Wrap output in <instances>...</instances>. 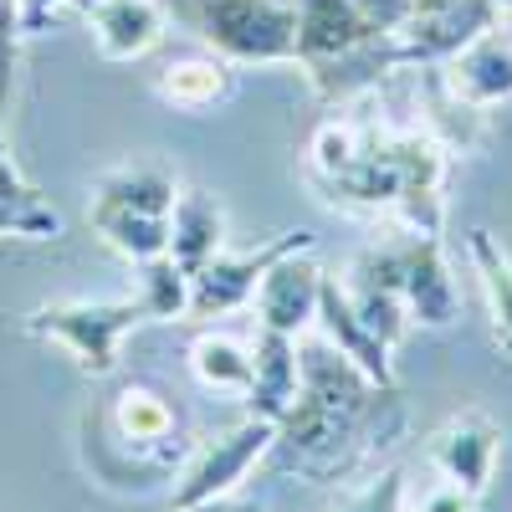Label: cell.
Here are the masks:
<instances>
[{
    "label": "cell",
    "mask_w": 512,
    "mask_h": 512,
    "mask_svg": "<svg viewBox=\"0 0 512 512\" xmlns=\"http://www.w3.org/2000/svg\"><path fill=\"white\" fill-rule=\"evenodd\" d=\"M272 441H277V425L262 420V415H246L241 425H231L226 436L205 441L200 451H190V461L175 472V492H169V507L185 512V507H200V502L231 497V492L246 482L251 466L272 456Z\"/></svg>",
    "instance_id": "cell-8"
},
{
    "label": "cell",
    "mask_w": 512,
    "mask_h": 512,
    "mask_svg": "<svg viewBox=\"0 0 512 512\" xmlns=\"http://www.w3.org/2000/svg\"><path fill=\"white\" fill-rule=\"evenodd\" d=\"M139 287L134 297L144 303L149 323H175V318H190V272L175 262V256H154V262H139Z\"/></svg>",
    "instance_id": "cell-26"
},
{
    "label": "cell",
    "mask_w": 512,
    "mask_h": 512,
    "mask_svg": "<svg viewBox=\"0 0 512 512\" xmlns=\"http://www.w3.org/2000/svg\"><path fill=\"white\" fill-rule=\"evenodd\" d=\"M62 11H88V0H21V36L52 31Z\"/></svg>",
    "instance_id": "cell-29"
},
{
    "label": "cell",
    "mask_w": 512,
    "mask_h": 512,
    "mask_svg": "<svg viewBox=\"0 0 512 512\" xmlns=\"http://www.w3.org/2000/svg\"><path fill=\"white\" fill-rule=\"evenodd\" d=\"M297 400L277 420L272 466L282 477L333 487L369 472L379 451L405 436V405L395 390L374 384L354 359H344L328 338H297Z\"/></svg>",
    "instance_id": "cell-1"
},
{
    "label": "cell",
    "mask_w": 512,
    "mask_h": 512,
    "mask_svg": "<svg viewBox=\"0 0 512 512\" xmlns=\"http://www.w3.org/2000/svg\"><path fill=\"white\" fill-rule=\"evenodd\" d=\"M221 251H226V205L210 190H180L175 210H169V256L195 277Z\"/></svg>",
    "instance_id": "cell-20"
},
{
    "label": "cell",
    "mask_w": 512,
    "mask_h": 512,
    "mask_svg": "<svg viewBox=\"0 0 512 512\" xmlns=\"http://www.w3.org/2000/svg\"><path fill=\"white\" fill-rule=\"evenodd\" d=\"M297 11V67L323 103H354L374 93L395 67L390 31H379L354 0H292Z\"/></svg>",
    "instance_id": "cell-4"
},
{
    "label": "cell",
    "mask_w": 512,
    "mask_h": 512,
    "mask_svg": "<svg viewBox=\"0 0 512 512\" xmlns=\"http://www.w3.org/2000/svg\"><path fill=\"white\" fill-rule=\"evenodd\" d=\"M318 328H323V338L344 354V359H354L374 384H384V390H395V349L384 344V338L354 313V303H349V292H344V282L338 277H323V292H318Z\"/></svg>",
    "instance_id": "cell-15"
},
{
    "label": "cell",
    "mask_w": 512,
    "mask_h": 512,
    "mask_svg": "<svg viewBox=\"0 0 512 512\" xmlns=\"http://www.w3.org/2000/svg\"><path fill=\"white\" fill-rule=\"evenodd\" d=\"M139 323H149L144 303L134 292L128 297H62V303H41L21 318V333L41 338V344H62L82 374H113L118 369V344L123 333H134Z\"/></svg>",
    "instance_id": "cell-5"
},
{
    "label": "cell",
    "mask_w": 512,
    "mask_h": 512,
    "mask_svg": "<svg viewBox=\"0 0 512 512\" xmlns=\"http://www.w3.org/2000/svg\"><path fill=\"white\" fill-rule=\"evenodd\" d=\"M415 77H420L415 108L425 113V118H420L425 134H431L446 154H477V149H487V139H492L487 113L472 108V103L451 88L446 67H415Z\"/></svg>",
    "instance_id": "cell-14"
},
{
    "label": "cell",
    "mask_w": 512,
    "mask_h": 512,
    "mask_svg": "<svg viewBox=\"0 0 512 512\" xmlns=\"http://www.w3.org/2000/svg\"><path fill=\"white\" fill-rule=\"evenodd\" d=\"M466 256H472V272L482 282L497 349L512 354V256H507V246L492 231H472V236H466Z\"/></svg>",
    "instance_id": "cell-24"
},
{
    "label": "cell",
    "mask_w": 512,
    "mask_h": 512,
    "mask_svg": "<svg viewBox=\"0 0 512 512\" xmlns=\"http://www.w3.org/2000/svg\"><path fill=\"white\" fill-rule=\"evenodd\" d=\"M359 139H364V118H328L318 123V134L308 144V164H313V180H333L344 175L359 154Z\"/></svg>",
    "instance_id": "cell-27"
},
{
    "label": "cell",
    "mask_w": 512,
    "mask_h": 512,
    "mask_svg": "<svg viewBox=\"0 0 512 512\" xmlns=\"http://www.w3.org/2000/svg\"><path fill=\"white\" fill-rule=\"evenodd\" d=\"M318 236L308 226H292L262 246H251V251H221V256H210V262L190 277V318L195 323H216L236 308H246L256 287H262V277L282 262V256L292 251H313Z\"/></svg>",
    "instance_id": "cell-7"
},
{
    "label": "cell",
    "mask_w": 512,
    "mask_h": 512,
    "mask_svg": "<svg viewBox=\"0 0 512 512\" xmlns=\"http://www.w3.org/2000/svg\"><path fill=\"white\" fill-rule=\"evenodd\" d=\"M338 512H405V472H400V466H390V472L369 477Z\"/></svg>",
    "instance_id": "cell-28"
},
{
    "label": "cell",
    "mask_w": 512,
    "mask_h": 512,
    "mask_svg": "<svg viewBox=\"0 0 512 512\" xmlns=\"http://www.w3.org/2000/svg\"><path fill=\"white\" fill-rule=\"evenodd\" d=\"M93 47L103 62H139L169 36L164 0H88Z\"/></svg>",
    "instance_id": "cell-13"
},
{
    "label": "cell",
    "mask_w": 512,
    "mask_h": 512,
    "mask_svg": "<svg viewBox=\"0 0 512 512\" xmlns=\"http://www.w3.org/2000/svg\"><path fill=\"white\" fill-rule=\"evenodd\" d=\"M497 11H502V16H507V11H512V0H497Z\"/></svg>",
    "instance_id": "cell-34"
},
{
    "label": "cell",
    "mask_w": 512,
    "mask_h": 512,
    "mask_svg": "<svg viewBox=\"0 0 512 512\" xmlns=\"http://www.w3.org/2000/svg\"><path fill=\"white\" fill-rule=\"evenodd\" d=\"M195 26L210 52L231 67H282L297 62V11L292 0H195Z\"/></svg>",
    "instance_id": "cell-6"
},
{
    "label": "cell",
    "mask_w": 512,
    "mask_h": 512,
    "mask_svg": "<svg viewBox=\"0 0 512 512\" xmlns=\"http://www.w3.org/2000/svg\"><path fill=\"white\" fill-rule=\"evenodd\" d=\"M497 26H502L497 0H441V6L410 11V16L390 31L395 67H400V72L446 67L456 52H466L477 36H487V31H497Z\"/></svg>",
    "instance_id": "cell-9"
},
{
    "label": "cell",
    "mask_w": 512,
    "mask_h": 512,
    "mask_svg": "<svg viewBox=\"0 0 512 512\" xmlns=\"http://www.w3.org/2000/svg\"><path fill=\"white\" fill-rule=\"evenodd\" d=\"M497 451H502V431L482 410L451 415L441 431H431V441H425V461H431L446 482L466 487L472 497L487 492V482L497 472Z\"/></svg>",
    "instance_id": "cell-11"
},
{
    "label": "cell",
    "mask_w": 512,
    "mask_h": 512,
    "mask_svg": "<svg viewBox=\"0 0 512 512\" xmlns=\"http://www.w3.org/2000/svg\"><path fill=\"white\" fill-rule=\"evenodd\" d=\"M420 512H477V497L466 487H456V482H441L431 497L420 502Z\"/></svg>",
    "instance_id": "cell-30"
},
{
    "label": "cell",
    "mask_w": 512,
    "mask_h": 512,
    "mask_svg": "<svg viewBox=\"0 0 512 512\" xmlns=\"http://www.w3.org/2000/svg\"><path fill=\"white\" fill-rule=\"evenodd\" d=\"M180 200V180L164 164H118L93 185V205H113V210H139V216H169Z\"/></svg>",
    "instance_id": "cell-22"
},
{
    "label": "cell",
    "mask_w": 512,
    "mask_h": 512,
    "mask_svg": "<svg viewBox=\"0 0 512 512\" xmlns=\"http://www.w3.org/2000/svg\"><path fill=\"white\" fill-rule=\"evenodd\" d=\"M405 241V313L420 328H451L461 313L456 277L446 267V251L431 236H400Z\"/></svg>",
    "instance_id": "cell-16"
},
{
    "label": "cell",
    "mask_w": 512,
    "mask_h": 512,
    "mask_svg": "<svg viewBox=\"0 0 512 512\" xmlns=\"http://www.w3.org/2000/svg\"><path fill=\"white\" fill-rule=\"evenodd\" d=\"M21 41V0H0V67H11Z\"/></svg>",
    "instance_id": "cell-32"
},
{
    "label": "cell",
    "mask_w": 512,
    "mask_h": 512,
    "mask_svg": "<svg viewBox=\"0 0 512 512\" xmlns=\"http://www.w3.org/2000/svg\"><path fill=\"white\" fill-rule=\"evenodd\" d=\"M154 93L180 113H210L236 93V72L226 57H175L154 72Z\"/></svg>",
    "instance_id": "cell-21"
},
{
    "label": "cell",
    "mask_w": 512,
    "mask_h": 512,
    "mask_svg": "<svg viewBox=\"0 0 512 512\" xmlns=\"http://www.w3.org/2000/svg\"><path fill=\"white\" fill-rule=\"evenodd\" d=\"M338 282H344L354 313L390 349L410 333V313H405V241H374V246H364Z\"/></svg>",
    "instance_id": "cell-10"
},
{
    "label": "cell",
    "mask_w": 512,
    "mask_h": 512,
    "mask_svg": "<svg viewBox=\"0 0 512 512\" xmlns=\"http://www.w3.org/2000/svg\"><path fill=\"white\" fill-rule=\"evenodd\" d=\"M446 77H451V88L482 113L512 103V36H502V31L477 36L472 47L446 62Z\"/></svg>",
    "instance_id": "cell-19"
},
{
    "label": "cell",
    "mask_w": 512,
    "mask_h": 512,
    "mask_svg": "<svg viewBox=\"0 0 512 512\" xmlns=\"http://www.w3.org/2000/svg\"><path fill=\"white\" fill-rule=\"evenodd\" d=\"M82 451L108 487H134V492L190 461L180 410L154 384H123L103 415L82 420Z\"/></svg>",
    "instance_id": "cell-3"
},
{
    "label": "cell",
    "mask_w": 512,
    "mask_h": 512,
    "mask_svg": "<svg viewBox=\"0 0 512 512\" xmlns=\"http://www.w3.org/2000/svg\"><path fill=\"white\" fill-rule=\"evenodd\" d=\"M446 149L425 128H395L364 118L359 154L344 175L313 180L323 200L344 216H390L405 236H431L441 241L446 226Z\"/></svg>",
    "instance_id": "cell-2"
},
{
    "label": "cell",
    "mask_w": 512,
    "mask_h": 512,
    "mask_svg": "<svg viewBox=\"0 0 512 512\" xmlns=\"http://www.w3.org/2000/svg\"><path fill=\"white\" fill-rule=\"evenodd\" d=\"M88 226L108 251H118L128 267L154 262L169 251V216H139V210H113V205H88Z\"/></svg>",
    "instance_id": "cell-23"
},
{
    "label": "cell",
    "mask_w": 512,
    "mask_h": 512,
    "mask_svg": "<svg viewBox=\"0 0 512 512\" xmlns=\"http://www.w3.org/2000/svg\"><path fill=\"white\" fill-rule=\"evenodd\" d=\"M185 512H267L262 502H251V497H216V502H200V507H185Z\"/></svg>",
    "instance_id": "cell-33"
},
{
    "label": "cell",
    "mask_w": 512,
    "mask_h": 512,
    "mask_svg": "<svg viewBox=\"0 0 512 512\" xmlns=\"http://www.w3.org/2000/svg\"><path fill=\"white\" fill-rule=\"evenodd\" d=\"M354 6L379 26V31H395L405 16H410V6H415V0H354Z\"/></svg>",
    "instance_id": "cell-31"
},
{
    "label": "cell",
    "mask_w": 512,
    "mask_h": 512,
    "mask_svg": "<svg viewBox=\"0 0 512 512\" xmlns=\"http://www.w3.org/2000/svg\"><path fill=\"white\" fill-rule=\"evenodd\" d=\"M297 379H303V364H297V338L262 328L251 344V384H246V415H262V420H282L287 405L297 400Z\"/></svg>",
    "instance_id": "cell-18"
},
{
    "label": "cell",
    "mask_w": 512,
    "mask_h": 512,
    "mask_svg": "<svg viewBox=\"0 0 512 512\" xmlns=\"http://www.w3.org/2000/svg\"><path fill=\"white\" fill-rule=\"evenodd\" d=\"M190 369H195V379L205 384V390L246 395V384H251V344L210 328V333H200L190 344Z\"/></svg>",
    "instance_id": "cell-25"
},
{
    "label": "cell",
    "mask_w": 512,
    "mask_h": 512,
    "mask_svg": "<svg viewBox=\"0 0 512 512\" xmlns=\"http://www.w3.org/2000/svg\"><path fill=\"white\" fill-rule=\"evenodd\" d=\"M323 267L313 262V251H292L262 277L256 287V323L262 328H277V333H292L303 338L313 323H318V292H323Z\"/></svg>",
    "instance_id": "cell-12"
},
{
    "label": "cell",
    "mask_w": 512,
    "mask_h": 512,
    "mask_svg": "<svg viewBox=\"0 0 512 512\" xmlns=\"http://www.w3.org/2000/svg\"><path fill=\"white\" fill-rule=\"evenodd\" d=\"M0 113H6V72H0ZM57 241L62 236V216L57 205L41 195L11 159L6 144V123H0V241Z\"/></svg>",
    "instance_id": "cell-17"
}]
</instances>
